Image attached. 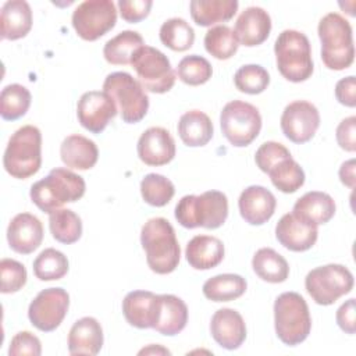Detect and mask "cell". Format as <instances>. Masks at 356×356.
I'll return each mask as SVG.
<instances>
[{
	"instance_id": "7c38bea8",
	"label": "cell",
	"mask_w": 356,
	"mask_h": 356,
	"mask_svg": "<svg viewBox=\"0 0 356 356\" xmlns=\"http://www.w3.org/2000/svg\"><path fill=\"white\" fill-rule=\"evenodd\" d=\"M72 26L83 40H97L117 22L115 4L111 0H86L72 13Z\"/></svg>"
},
{
	"instance_id": "ab89813d",
	"label": "cell",
	"mask_w": 356,
	"mask_h": 356,
	"mask_svg": "<svg viewBox=\"0 0 356 356\" xmlns=\"http://www.w3.org/2000/svg\"><path fill=\"white\" fill-rule=\"evenodd\" d=\"M175 193L174 184L161 174H147L140 181V195L143 200L154 207H163Z\"/></svg>"
},
{
	"instance_id": "30bf717a",
	"label": "cell",
	"mask_w": 356,
	"mask_h": 356,
	"mask_svg": "<svg viewBox=\"0 0 356 356\" xmlns=\"http://www.w3.org/2000/svg\"><path fill=\"white\" fill-rule=\"evenodd\" d=\"M220 125L222 135L231 145L245 147L260 134L261 115L253 104L232 100L224 106L220 114Z\"/></svg>"
},
{
	"instance_id": "4316f807",
	"label": "cell",
	"mask_w": 356,
	"mask_h": 356,
	"mask_svg": "<svg viewBox=\"0 0 356 356\" xmlns=\"http://www.w3.org/2000/svg\"><path fill=\"white\" fill-rule=\"evenodd\" d=\"M60 156L68 168L89 170L99 159V149L93 140L82 135L67 136L60 146Z\"/></svg>"
},
{
	"instance_id": "ee69618b",
	"label": "cell",
	"mask_w": 356,
	"mask_h": 356,
	"mask_svg": "<svg viewBox=\"0 0 356 356\" xmlns=\"http://www.w3.org/2000/svg\"><path fill=\"white\" fill-rule=\"evenodd\" d=\"M292 157L289 150L278 142L274 140H268L264 142L263 145H260V147L256 150L254 154V161L256 165L263 171V172H268L271 167H274L277 163H280L284 159Z\"/></svg>"
},
{
	"instance_id": "f546056e",
	"label": "cell",
	"mask_w": 356,
	"mask_h": 356,
	"mask_svg": "<svg viewBox=\"0 0 356 356\" xmlns=\"http://www.w3.org/2000/svg\"><path fill=\"white\" fill-rule=\"evenodd\" d=\"M236 0H192L189 4L192 19L199 26H211L229 21L238 11Z\"/></svg>"
},
{
	"instance_id": "8992f818",
	"label": "cell",
	"mask_w": 356,
	"mask_h": 356,
	"mask_svg": "<svg viewBox=\"0 0 356 356\" xmlns=\"http://www.w3.org/2000/svg\"><path fill=\"white\" fill-rule=\"evenodd\" d=\"M274 53L277 68L285 79L298 83L312 76V47L305 33L295 29L282 31L274 43Z\"/></svg>"
},
{
	"instance_id": "4fadbf2b",
	"label": "cell",
	"mask_w": 356,
	"mask_h": 356,
	"mask_svg": "<svg viewBox=\"0 0 356 356\" xmlns=\"http://www.w3.org/2000/svg\"><path fill=\"white\" fill-rule=\"evenodd\" d=\"M70 307V295L63 288L40 291L28 307V317L33 327L43 332L54 331L64 320Z\"/></svg>"
},
{
	"instance_id": "b9f144b4",
	"label": "cell",
	"mask_w": 356,
	"mask_h": 356,
	"mask_svg": "<svg viewBox=\"0 0 356 356\" xmlns=\"http://www.w3.org/2000/svg\"><path fill=\"white\" fill-rule=\"evenodd\" d=\"M177 74L184 83L191 86H199L206 83L211 78L213 68L207 58L197 54H191L184 57L178 63Z\"/></svg>"
},
{
	"instance_id": "f1b7e54d",
	"label": "cell",
	"mask_w": 356,
	"mask_h": 356,
	"mask_svg": "<svg viewBox=\"0 0 356 356\" xmlns=\"http://www.w3.org/2000/svg\"><path fill=\"white\" fill-rule=\"evenodd\" d=\"M178 135L189 147L207 145L213 138V122L210 117L200 110H191L181 115L178 121Z\"/></svg>"
},
{
	"instance_id": "5b68a950",
	"label": "cell",
	"mask_w": 356,
	"mask_h": 356,
	"mask_svg": "<svg viewBox=\"0 0 356 356\" xmlns=\"http://www.w3.org/2000/svg\"><path fill=\"white\" fill-rule=\"evenodd\" d=\"M4 170L14 178L26 179L42 165V134L33 125L18 128L8 139L3 156Z\"/></svg>"
},
{
	"instance_id": "bcb514c9",
	"label": "cell",
	"mask_w": 356,
	"mask_h": 356,
	"mask_svg": "<svg viewBox=\"0 0 356 356\" xmlns=\"http://www.w3.org/2000/svg\"><path fill=\"white\" fill-rule=\"evenodd\" d=\"M153 3L150 0H120L118 8L120 15L124 21L136 24L145 19L152 8Z\"/></svg>"
},
{
	"instance_id": "277c9868",
	"label": "cell",
	"mask_w": 356,
	"mask_h": 356,
	"mask_svg": "<svg viewBox=\"0 0 356 356\" xmlns=\"http://www.w3.org/2000/svg\"><path fill=\"white\" fill-rule=\"evenodd\" d=\"M228 217V199L220 191L186 195L175 206V218L185 228H220Z\"/></svg>"
},
{
	"instance_id": "836d02e7",
	"label": "cell",
	"mask_w": 356,
	"mask_h": 356,
	"mask_svg": "<svg viewBox=\"0 0 356 356\" xmlns=\"http://www.w3.org/2000/svg\"><path fill=\"white\" fill-rule=\"evenodd\" d=\"M49 228L51 236L65 245L75 243L82 235V221L70 209H57L49 214Z\"/></svg>"
},
{
	"instance_id": "1f68e13d",
	"label": "cell",
	"mask_w": 356,
	"mask_h": 356,
	"mask_svg": "<svg viewBox=\"0 0 356 356\" xmlns=\"http://www.w3.org/2000/svg\"><path fill=\"white\" fill-rule=\"evenodd\" d=\"M252 267L260 280L271 284L284 282L289 275L288 261L271 248L259 249L252 259Z\"/></svg>"
},
{
	"instance_id": "816d5d0a",
	"label": "cell",
	"mask_w": 356,
	"mask_h": 356,
	"mask_svg": "<svg viewBox=\"0 0 356 356\" xmlns=\"http://www.w3.org/2000/svg\"><path fill=\"white\" fill-rule=\"evenodd\" d=\"M149 355V353H164V355H170V350L168 349H164V348H161L160 345H150L149 348H143L140 352H139V355Z\"/></svg>"
},
{
	"instance_id": "74e56055",
	"label": "cell",
	"mask_w": 356,
	"mask_h": 356,
	"mask_svg": "<svg viewBox=\"0 0 356 356\" xmlns=\"http://www.w3.org/2000/svg\"><path fill=\"white\" fill-rule=\"evenodd\" d=\"M267 174L273 185L284 193H293L305 184V171L292 157L281 160Z\"/></svg>"
},
{
	"instance_id": "d6a6232c",
	"label": "cell",
	"mask_w": 356,
	"mask_h": 356,
	"mask_svg": "<svg viewBox=\"0 0 356 356\" xmlns=\"http://www.w3.org/2000/svg\"><path fill=\"white\" fill-rule=\"evenodd\" d=\"M246 280L239 274H218L203 284V295L211 302H231L246 292Z\"/></svg>"
},
{
	"instance_id": "7402d4cb",
	"label": "cell",
	"mask_w": 356,
	"mask_h": 356,
	"mask_svg": "<svg viewBox=\"0 0 356 356\" xmlns=\"http://www.w3.org/2000/svg\"><path fill=\"white\" fill-rule=\"evenodd\" d=\"M271 31V18L261 7L245 8L235 22V35L241 44L253 47L267 40Z\"/></svg>"
},
{
	"instance_id": "ac0fdd59",
	"label": "cell",
	"mask_w": 356,
	"mask_h": 356,
	"mask_svg": "<svg viewBox=\"0 0 356 356\" xmlns=\"http://www.w3.org/2000/svg\"><path fill=\"white\" fill-rule=\"evenodd\" d=\"M238 207L242 218L250 225L267 222L277 207L275 196L261 185L245 188L238 199Z\"/></svg>"
},
{
	"instance_id": "8fae6325",
	"label": "cell",
	"mask_w": 356,
	"mask_h": 356,
	"mask_svg": "<svg viewBox=\"0 0 356 356\" xmlns=\"http://www.w3.org/2000/svg\"><path fill=\"white\" fill-rule=\"evenodd\" d=\"M131 65L145 90L165 93L171 90L175 83V72L168 57L156 47L142 46L135 53Z\"/></svg>"
},
{
	"instance_id": "f907efd6",
	"label": "cell",
	"mask_w": 356,
	"mask_h": 356,
	"mask_svg": "<svg viewBox=\"0 0 356 356\" xmlns=\"http://www.w3.org/2000/svg\"><path fill=\"white\" fill-rule=\"evenodd\" d=\"M339 179L345 186L350 189L355 188V160L353 159L342 163L339 168Z\"/></svg>"
},
{
	"instance_id": "7dc6e473",
	"label": "cell",
	"mask_w": 356,
	"mask_h": 356,
	"mask_svg": "<svg viewBox=\"0 0 356 356\" xmlns=\"http://www.w3.org/2000/svg\"><path fill=\"white\" fill-rule=\"evenodd\" d=\"M337 142L341 149L346 152L356 150V117L350 115L343 118L337 127Z\"/></svg>"
},
{
	"instance_id": "7a4b0ae2",
	"label": "cell",
	"mask_w": 356,
	"mask_h": 356,
	"mask_svg": "<svg viewBox=\"0 0 356 356\" xmlns=\"http://www.w3.org/2000/svg\"><path fill=\"white\" fill-rule=\"evenodd\" d=\"M85 181L68 168H53L49 175L31 186V200L43 213H53L65 203H74L85 195Z\"/></svg>"
},
{
	"instance_id": "d6986e66",
	"label": "cell",
	"mask_w": 356,
	"mask_h": 356,
	"mask_svg": "<svg viewBox=\"0 0 356 356\" xmlns=\"http://www.w3.org/2000/svg\"><path fill=\"white\" fill-rule=\"evenodd\" d=\"M317 227L298 218L292 213L284 214L275 227L277 241L292 252H306L317 241Z\"/></svg>"
},
{
	"instance_id": "cb8c5ba5",
	"label": "cell",
	"mask_w": 356,
	"mask_h": 356,
	"mask_svg": "<svg viewBox=\"0 0 356 356\" xmlns=\"http://www.w3.org/2000/svg\"><path fill=\"white\" fill-rule=\"evenodd\" d=\"M32 28V10L25 0H10L1 7L0 35L4 40H17Z\"/></svg>"
},
{
	"instance_id": "f6af8a7d",
	"label": "cell",
	"mask_w": 356,
	"mask_h": 356,
	"mask_svg": "<svg viewBox=\"0 0 356 356\" xmlns=\"http://www.w3.org/2000/svg\"><path fill=\"white\" fill-rule=\"evenodd\" d=\"M42 353V345L36 335H33L29 331H21L17 332L10 343L8 355L10 356H21V355H29V356H40Z\"/></svg>"
},
{
	"instance_id": "ffe728a7",
	"label": "cell",
	"mask_w": 356,
	"mask_h": 356,
	"mask_svg": "<svg viewBox=\"0 0 356 356\" xmlns=\"http://www.w3.org/2000/svg\"><path fill=\"white\" fill-rule=\"evenodd\" d=\"M213 339L224 349H238L246 339V324L243 317L234 309H218L210 321Z\"/></svg>"
},
{
	"instance_id": "3957f363",
	"label": "cell",
	"mask_w": 356,
	"mask_h": 356,
	"mask_svg": "<svg viewBox=\"0 0 356 356\" xmlns=\"http://www.w3.org/2000/svg\"><path fill=\"white\" fill-rule=\"evenodd\" d=\"M317 32L324 65L334 71L349 68L355 60V46L348 19L338 13H328L320 19Z\"/></svg>"
},
{
	"instance_id": "2e32d148",
	"label": "cell",
	"mask_w": 356,
	"mask_h": 356,
	"mask_svg": "<svg viewBox=\"0 0 356 356\" xmlns=\"http://www.w3.org/2000/svg\"><path fill=\"white\" fill-rule=\"evenodd\" d=\"M138 156L146 165H164L175 157V142L163 127H150L139 138Z\"/></svg>"
},
{
	"instance_id": "4dcf8cb0",
	"label": "cell",
	"mask_w": 356,
	"mask_h": 356,
	"mask_svg": "<svg viewBox=\"0 0 356 356\" xmlns=\"http://www.w3.org/2000/svg\"><path fill=\"white\" fill-rule=\"evenodd\" d=\"M145 46L143 38L136 31H122L110 40L106 42L103 47V56L107 63L113 65H127L131 64L135 53Z\"/></svg>"
},
{
	"instance_id": "f35d334b",
	"label": "cell",
	"mask_w": 356,
	"mask_h": 356,
	"mask_svg": "<svg viewBox=\"0 0 356 356\" xmlns=\"http://www.w3.org/2000/svg\"><path fill=\"white\" fill-rule=\"evenodd\" d=\"M67 273L68 259L63 252L54 248L42 250L33 260V274L40 281L61 280Z\"/></svg>"
},
{
	"instance_id": "8d00e7d4",
	"label": "cell",
	"mask_w": 356,
	"mask_h": 356,
	"mask_svg": "<svg viewBox=\"0 0 356 356\" xmlns=\"http://www.w3.org/2000/svg\"><path fill=\"white\" fill-rule=\"evenodd\" d=\"M204 47L214 58L228 60L236 53L239 42L234 29L227 25H216L206 32Z\"/></svg>"
},
{
	"instance_id": "52a82bcc",
	"label": "cell",
	"mask_w": 356,
	"mask_h": 356,
	"mask_svg": "<svg viewBox=\"0 0 356 356\" xmlns=\"http://www.w3.org/2000/svg\"><path fill=\"white\" fill-rule=\"evenodd\" d=\"M274 325L280 341L288 346L302 343L310 334L312 317L298 292H284L274 302Z\"/></svg>"
},
{
	"instance_id": "60d3db41",
	"label": "cell",
	"mask_w": 356,
	"mask_h": 356,
	"mask_svg": "<svg viewBox=\"0 0 356 356\" xmlns=\"http://www.w3.org/2000/svg\"><path fill=\"white\" fill-rule=\"evenodd\" d=\"M234 83L239 92L248 95H259L264 92L270 83L267 70L259 64H246L238 68L234 75Z\"/></svg>"
},
{
	"instance_id": "9a60e30c",
	"label": "cell",
	"mask_w": 356,
	"mask_h": 356,
	"mask_svg": "<svg viewBox=\"0 0 356 356\" xmlns=\"http://www.w3.org/2000/svg\"><path fill=\"white\" fill-rule=\"evenodd\" d=\"M114 100L104 90L85 92L76 104L79 124L92 134H100L117 114Z\"/></svg>"
},
{
	"instance_id": "ba28073f",
	"label": "cell",
	"mask_w": 356,
	"mask_h": 356,
	"mask_svg": "<svg viewBox=\"0 0 356 356\" xmlns=\"http://www.w3.org/2000/svg\"><path fill=\"white\" fill-rule=\"evenodd\" d=\"M103 90L114 100L121 120L136 124L149 110V97L138 79L124 71L111 72L103 82Z\"/></svg>"
},
{
	"instance_id": "44dd1931",
	"label": "cell",
	"mask_w": 356,
	"mask_h": 356,
	"mask_svg": "<svg viewBox=\"0 0 356 356\" xmlns=\"http://www.w3.org/2000/svg\"><path fill=\"white\" fill-rule=\"evenodd\" d=\"M186 323L188 306L181 298L171 293L157 295L153 330L163 335L172 337L179 334L186 327Z\"/></svg>"
},
{
	"instance_id": "484cf974",
	"label": "cell",
	"mask_w": 356,
	"mask_h": 356,
	"mask_svg": "<svg viewBox=\"0 0 356 356\" xmlns=\"http://www.w3.org/2000/svg\"><path fill=\"white\" fill-rule=\"evenodd\" d=\"M224 243L211 235L193 236L185 249V256L195 270H210L217 267L224 259Z\"/></svg>"
},
{
	"instance_id": "5bb4252c",
	"label": "cell",
	"mask_w": 356,
	"mask_h": 356,
	"mask_svg": "<svg viewBox=\"0 0 356 356\" xmlns=\"http://www.w3.org/2000/svg\"><path fill=\"white\" fill-rule=\"evenodd\" d=\"M320 127V113L306 100L289 103L281 115L282 134L293 143L309 142Z\"/></svg>"
},
{
	"instance_id": "e0dca14e",
	"label": "cell",
	"mask_w": 356,
	"mask_h": 356,
	"mask_svg": "<svg viewBox=\"0 0 356 356\" xmlns=\"http://www.w3.org/2000/svg\"><path fill=\"white\" fill-rule=\"evenodd\" d=\"M10 248L19 254H29L36 250L43 241V225L31 213H19L13 217L7 228Z\"/></svg>"
},
{
	"instance_id": "d4e9b609",
	"label": "cell",
	"mask_w": 356,
	"mask_h": 356,
	"mask_svg": "<svg viewBox=\"0 0 356 356\" xmlns=\"http://www.w3.org/2000/svg\"><path fill=\"white\" fill-rule=\"evenodd\" d=\"M292 214L309 224L318 227L328 222L334 217L335 202L325 192L312 191L295 202Z\"/></svg>"
},
{
	"instance_id": "e575fe53",
	"label": "cell",
	"mask_w": 356,
	"mask_h": 356,
	"mask_svg": "<svg viewBox=\"0 0 356 356\" xmlns=\"http://www.w3.org/2000/svg\"><path fill=\"white\" fill-rule=\"evenodd\" d=\"M31 92L19 85L10 83L0 93V115L3 120L15 121L24 117L31 106Z\"/></svg>"
},
{
	"instance_id": "603a6c76",
	"label": "cell",
	"mask_w": 356,
	"mask_h": 356,
	"mask_svg": "<svg viewBox=\"0 0 356 356\" xmlns=\"http://www.w3.org/2000/svg\"><path fill=\"white\" fill-rule=\"evenodd\" d=\"M103 346V330L95 317L76 320L68 334V352L71 355L95 356Z\"/></svg>"
},
{
	"instance_id": "7bdbcfd3",
	"label": "cell",
	"mask_w": 356,
	"mask_h": 356,
	"mask_svg": "<svg viewBox=\"0 0 356 356\" xmlns=\"http://www.w3.org/2000/svg\"><path fill=\"white\" fill-rule=\"evenodd\" d=\"M1 274V293L18 292L26 284V268L22 263L14 259H1L0 261Z\"/></svg>"
},
{
	"instance_id": "83f0119b",
	"label": "cell",
	"mask_w": 356,
	"mask_h": 356,
	"mask_svg": "<svg viewBox=\"0 0 356 356\" xmlns=\"http://www.w3.org/2000/svg\"><path fill=\"white\" fill-rule=\"evenodd\" d=\"M157 295L150 291H132L122 300V313L128 324L139 330L153 328Z\"/></svg>"
},
{
	"instance_id": "c3c4849f",
	"label": "cell",
	"mask_w": 356,
	"mask_h": 356,
	"mask_svg": "<svg viewBox=\"0 0 356 356\" xmlns=\"http://www.w3.org/2000/svg\"><path fill=\"white\" fill-rule=\"evenodd\" d=\"M335 97L341 104L346 107L356 106V79L353 75L342 78L337 82Z\"/></svg>"
},
{
	"instance_id": "6da1fadb",
	"label": "cell",
	"mask_w": 356,
	"mask_h": 356,
	"mask_svg": "<svg viewBox=\"0 0 356 356\" xmlns=\"http://www.w3.org/2000/svg\"><path fill=\"white\" fill-rule=\"evenodd\" d=\"M140 243L149 268L156 274L172 273L181 259V248L174 227L163 217L147 220L140 229Z\"/></svg>"
},
{
	"instance_id": "681fc988",
	"label": "cell",
	"mask_w": 356,
	"mask_h": 356,
	"mask_svg": "<svg viewBox=\"0 0 356 356\" xmlns=\"http://www.w3.org/2000/svg\"><path fill=\"white\" fill-rule=\"evenodd\" d=\"M335 318H337V324L343 332L349 335L355 334L356 323H355V299L353 298L348 299L345 303L341 305V307L337 310Z\"/></svg>"
},
{
	"instance_id": "9c48e42d",
	"label": "cell",
	"mask_w": 356,
	"mask_h": 356,
	"mask_svg": "<svg viewBox=\"0 0 356 356\" xmlns=\"http://www.w3.org/2000/svg\"><path fill=\"white\" fill-rule=\"evenodd\" d=\"M353 275L342 264H325L313 268L305 278V288L312 299L321 306L335 303L353 288Z\"/></svg>"
},
{
	"instance_id": "d590c367",
	"label": "cell",
	"mask_w": 356,
	"mask_h": 356,
	"mask_svg": "<svg viewBox=\"0 0 356 356\" xmlns=\"http://www.w3.org/2000/svg\"><path fill=\"white\" fill-rule=\"evenodd\" d=\"M164 46L174 51H185L193 46L195 31L184 18H170L163 22L159 32Z\"/></svg>"
}]
</instances>
